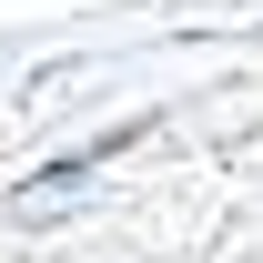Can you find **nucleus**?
<instances>
[{
    "label": "nucleus",
    "instance_id": "obj_1",
    "mask_svg": "<svg viewBox=\"0 0 263 263\" xmlns=\"http://www.w3.org/2000/svg\"><path fill=\"white\" fill-rule=\"evenodd\" d=\"M0 263H263V71L41 162Z\"/></svg>",
    "mask_w": 263,
    "mask_h": 263
}]
</instances>
